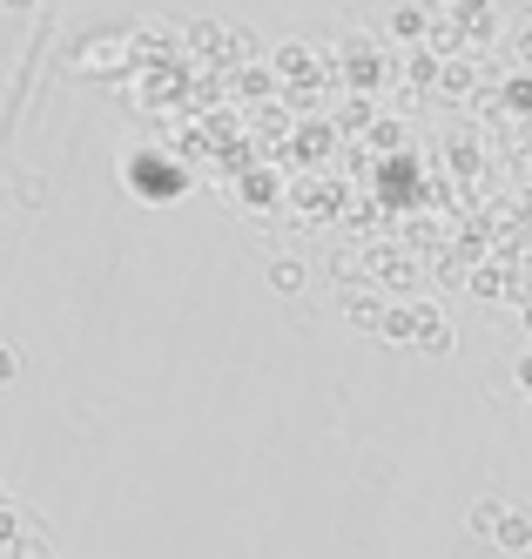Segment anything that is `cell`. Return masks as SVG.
I'll use <instances>...</instances> for the list:
<instances>
[{"label":"cell","mask_w":532,"mask_h":559,"mask_svg":"<svg viewBox=\"0 0 532 559\" xmlns=\"http://www.w3.org/2000/svg\"><path fill=\"white\" fill-rule=\"evenodd\" d=\"M499 539H506V546H525V539H532V526H525V519H506V533H499Z\"/></svg>","instance_id":"277c9868"},{"label":"cell","mask_w":532,"mask_h":559,"mask_svg":"<svg viewBox=\"0 0 532 559\" xmlns=\"http://www.w3.org/2000/svg\"><path fill=\"white\" fill-rule=\"evenodd\" d=\"M445 88L465 95V88H472V68H465V61H452V68H445Z\"/></svg>","instance_id":"7a4b0ae2"},{"label":"cell","mask_w":532,"mask_h":559,"mask_svg":"<svg viewBox=\"0 0 532 559\" xmlns=\"http://www.w3.org/2000/svg\"><path fill=\"white\" fill-rule=\"evenodd\" d=\"M14 365H21V357H14V350H0V384H8V378H14Z\"/></svg>","instance_id":"5b68a950"},{"label":"cell","mask_w":532,"mask_h":559,"mask_svg":"<svg viewBox=\"0 0 532 559\" xmlns=\"http://www.w3.org/2000/svg\"><path fill=\"white\" fill-rule=\"evenodd\" d=\"M391 27H398V34H404V41H412V34H418V27H425V14H418V8H398V21H391Z\"/></svg>","instance_id":"3957f363"},{"label":"cell","mask_w":532,"mask_h":559,"mask_svg":"<svg viewBox=\"0 0 532 559\" xmlns=\"http://www.w3.org/2000/svg\"><path fill=\"white\" fill-rule=\"evenodd\" d=\"M465 8H472V0H465Z\"/></svg>","instance_id":"52a82bcc"},{"label":"cell","mask_w":532,"mask_h":559,"mask_svg":"<svg viewBox=\"0 0 532 559\" xmlns=\"http://www.w3.org/2000/svg\"><path fill=\"white\" fill-rule=\"evenodd\" d=\"M0 8H14V14H27V8H34V0H0Z\"/></svg>","instance_id":"8992f818"},{"label":"cell","mask_w":532,"mask_h":559,"mask_svg":"<svg viewBox=\"0 0 532 559\" xmlns=\"http://www.w3.org/2000/svg\"><path fill=\"white\" fill-rule=\"evenodd\" d=\"M270 284H276V290H297V284H304V270H297V263H276V270H270Z\"/></svg>","instance_id":"6da1fadb"}]
</instances>
